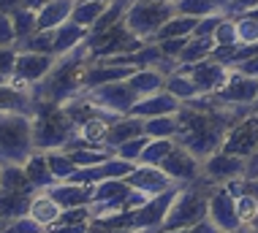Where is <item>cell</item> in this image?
I'll return each instance as SVG.
<instances>
[{"instance_id": "cell-53", "label": "cell", "mask_w": 258, "mask_h": 233, "mask_svg": "<svg viewBox=\"0 0 258 233\" xmlns=\"http://www.w3.org/2000/svg\"><path fill=\"white\" fill-rule=\"evenodd\" d=\"M19 6H22V0H0V11L3 14H14Z\"/></svg>"}, {"instance_id": "cell-5", "label": "cell", "mask_w": 258, "mask_h": 233, "mask_svg": "<svg viewBox=\"0 0 258 233\" xmlns=\"http://www.w3.org/2000/svg\"><path fill=\"white\" fill-rule=\"evenodd\" d=\"M174 3L171 0H131L122 22L128 30L142 41H155L158 30L174 17Z\"/></svg>"}, {"instance_id": "cell-54", "label": "cell", "mask_w": 258, "mask_h": 233, "mask_svg": "<svg viewBox=\"0 0 258 233\" xmlns=\"http://www.w3.org/2000/svg\"><path fill=\"white\" fill-rule=\"evenodd\" d=\"M46 3H49V0H22L25 9H33V11H38L41 6H46Z\"/></svg>"}, {"instance_id": "cell-51", "label": "cell", "mask_w": 258, "mask_h": 233, "mask_svg": "<svg viewBox=\"0 0 258 233\" xmlns=\"http://www.w3.org/2000/svg\"><path fill=\"white\" fill-rule=\"evenodd\" d=\"M245 179H258V146L253 149V154L247 158V166H245Z\"/></svg>"}, {"instance_id": "cell-7", "label": "cell", "mask_w": 258, "mask_h": 233, "mask_svg": "<svg viewBox=\"0 0 258 233\" xmlns=\"http://www.w3.org/2000/svg\"><path fill=\"white\" fill-rule=\"evenodd\" d=\"M90 101H93L98 109H103L106 114H114V117H125L131 114L134 103L139 98L134 95V90L128 87V79L125 82H111V84H101V87H93L85 93Z\"/></svg>"}, {"instance_id": "cell-31", "label": "cell", "mask_w": 258, "mask_h": 233, "mask_svg": "<svg viewBox=\"0 0 258 233\" xmlns=\"http://www.w3.org/2000/svg\"><path fill=\"white\" fill-rule=\"evenodd\" d=\"M199 25V17H182V14H174V17L158 30L155 41H166V38H190L193 30Z\"/></svg>"}, {"instance_id": "cell-33", "label": "cell", "mask_w": 258, "mask_h": 233, "mask_svg": "<svg viewBox=\"0 0 258 233\" xmlns=\"http://www.w3.org/2000/svg\"><path fill=\"white\" fill-rule=\"evenodd\" d=\"M11 19H14V30H17V46L38 30V11H33V9L19 6V9L11 14Z\"/></svg>"}, {"instance_id": "cell-30", "label": "cell", "mask_w": 258, "mask_h": 233, "mask_svg": "<svg viewBox=\"0 0 258 233\" xmlns=\"http://www.w3.org/2000/svg\"><path fill=\"white\" fill-rule=\"evenodd\" d=\"M106 6H109V0H76L74 11H71V22L90 30L101 19V14L106 11Z\"/></svg>"}, {"instance_id": "cell-40", "label": "cell", "mask_w": 258, "mask_h": 233, "mask_svg": "<svg viewBox=\"0 0 258 233\" xmlns=\"http://www.w3.org/2000/svg\"><path fill=\"white\" fill-rule=\"evenodd\" d=\"M236 22V35H239V44H258V22L247 14L231 17Z\"/></svg>"}, {"instance_id": "cell-29", "label": "cell", "mask_w": 258, "mask_h": 233, "mask_svg": "<svg viewBox=\"0 0 258 233\" xmlns=\"http://www.w3.org/2000/svg\"><path fill=\"white\" fill-rule=\"evenodd\" d=\"M215 46H218V44H215V38H201V35H190V38H187V44H185V49L179 52L177 62H179V65H193V62H201V60L212 57Z\"/></svg>"}, {"instance_id": "cell-24", "label": "cell", "mask_w": 258, "mask_h": 233, "mask_svg": "<svg viewBox=\"0 0 258 233\" xmlns=\"http://www.w3.org/2000/svg\"><path fill=\"white\" fill-rule=\"evenodd\" d=\"M25 174L27 179H30V185L38 190H49L52 185H57V179H54L52 168H49V160H46V152H33L30 158L25 160Z\"/></svg>"}, {"instance_id": "cell-55", "label": "cell", "mask_w": 258, "mask_h": 233, "mask_svg": "<svg viewBox=\"0 0 258 233\" xmlns=\"http://www.w3.org/2000/svg\"><path fill=\"white\" fill-rule=\"evenodd\" d=\"M212 3H215V9H218V11L223 14V9H226V6L231 3V0H212Z\"/></svg>"}, {"instance_id": "cell-14", "label": "cell", "mask_w": 258, "mask_h": 233, "mask_svg": "<svg viewBox=\"0 0 258 233\" xmlns=\"http://www.w3.org/2000/svg\"><path fill=\"white\" fill-rule=\"evenodd\" d=\"M207 217L218 225L220 233H234V230L242 228V220H239V214H236V198L223 185H218V187H215V193L209 195Z\"/></svg>"}, {"instance_id": "cell-6", "label": "cell", "mask_w": 258, "mask_h": 233, "mask_svg": "<svg viewBox=\"0 0 258 233\" xmlns=\"http://www.w3.org/2000/svg\"><path fill=\"white\" fill-rule=\"evenodd\" d=\"M85 44H87L90 57L93 60H106V57H114V54L136 52L144 41L136 38V35L128 30L125 22H117V25H111V27H106V30H101V33H87Z\"/></svg>"}, {"instance_id": "cell-1", "label": "cell", "mask_w": 258, "mask_h": 233, "mask_svg": "<svg viewBox=\"0 0 258 233\" xmlns=\"http://www.w3.org/2000/svg\"><path fill=\"white\" fill-rule=\"evenodd\" d=\"M93 62L90 57L87 44H82L79 49L62 54L54 62V68L41 79L36 87H30L33 101H49V103H66L71 98L85 93V70Z\"/></svg>"}, {"instance_id": "cell-58", "label": "cell", "mask_w": 258, "mask_h": 233, "mask_svg": "<svg viewBox=\"0 0 258 233\" xmlns=\"http://www.w3.org/2000/svg\"><path fill=\"white\" fill-rule=\"evenodd\" d=\"M11 82V76H6V73H0V84H9Z\"/></svg>"}, {"instance_id": "cell-63", "label": "cell", "mask_w": 258, "mask_h": 233, "mask_svg": "<svg viewBox=\"0 0 258 233\" xmlns=\"http://www.w3.org/2000/svg\"><path fill=\"white\" fill-rule=\"evenodd\" d=\"M44 233H46V230H44Z\"/></svg>"}, {"instance_id": "cell-25", "label": "cell", "mask_w": 258, "mask_h": 233, "mask_svg": "<svg viewBox=\"0 0 258 233\" xmlns=\"http://www.w3.org/2000/svg\"><path fill=\"white\" fill-rule=\"evenodd\" d=\"M76 0H49L38 9V30H57L62 22L71 19Z\"/></svg>"}, {"instance_id": "cell-2", "label": "cell", "mask_w": 258, "mask_h": 233, "mask_svg": "<svg viewBox=\"0 0 258 233\" xmlns=\"http://www.w3.org/2000/svg\"><path fill=\"white\" fill-rule=\"evenodd\" d=\"M30 119H33V146H36V152L62 149L79 133V128L71 122V117L66 114V109L60 103L36 101Z\"/></svg>"}, {"instance_id": "cell-45", "label": "cell", "mask_w": 258, "mask_h": 233, "mask_svg": "<svg viewBox=\"0 0 258 233\" xmlns=\"http://www.w3.org/2000/svg\"><path fill=\"white\" fill-rule=\"evenodd\" d=\"M223 14H209V17H201L196 30H193V35H201V38H215V30H218Z\"/></svg>"}, {"instance_id": "cell-39", "label": "cell", "mask_w": 258, "mask_h": 233, "mask_svg": "<svg viewBox=\"0 0 258 233\" xmlns=\"http://www.w3.org/2000/svg\"><path fill=\"white\" fill-rule=\"evenodd\" d=\"M150 144V136L144 133V136H136V138H131V141H125V144H120L114 149V154H120L122 160H131V163H139L142 160V152H144V146Z\"/></svg>"}, {"instance_id": "cell-26", "label": "cell", "mask_w": 258, "mask_h": 233, "mask_svg": "<svg viewBox=\"0 0 258 233\" xmlns=\"http://www.w3.org/2000/svg\"><path fill=\"white\" fill-rule=\"evenodd\" d=\"M87 33L82 25H76V22H62L57 30H54V54L57 57H62V54H68V52H74V49H79L82 44H85V38H87Z\"/></svg>"}, {"instance_id": "cell-18", "label": "cell", "mask_w": 258, "mask_h": 233, "mask_svg": "<svg viewBox=\"0 0 258 233\" xmlns=\"http://www.w3.org/2000/svg\"><path fill=\"white\" fill-rule=\"evenodd\" d=\"M134 70H136L134 65H114V62H106V60H93L85 70V93L93 87H101V84L125 82Z\"/></svg>"}, {"instance_id": "cell-4", "label": "cell", "mask_w": 258, "mask_h": 233, "mask_svg": "<svg viewBox=\"0 0 258 233\" xmlns=\"http://www.w3.org/2000/svg\"><path fill=\"white\" fill-rule=\"evenodd\" d=\"M33 146V119L30 114L3 111L0 114V166H22Z\"/></svg>"}, {"instance_id": "cell-3", "label": "cell", "mask_w": 258, "mask_h": 233, "mask_svg": "<svg viewBox=\"0 0 258 233\" xmlns=\"http://www.w3.org/2000/svg\"><path fill=\"white\" fill-rule=\"evenodd\" d=\"M215 182H209L204 174L199 176L193 185L179 187L177 198H174L169 214H166V222L160 230H177V228H190L201 220H207L209 211V195L215 193Z\"/></svg>"}, {"instance_id": "cell-46", "label": "cell", "mask_w": 258, "mask_h": 233, "mask_svg": "<svg viewBox=\"0 0 258 233\" xmlns=\"http://www.w3.org/2000/svg\"><path fill=\"white\" fill-rule=\"evenodd\" d=\"M17 46H0V73L14 76V65H17Z\"/></svg>"}, {"instance_id": "cell-21", "label": "cell", "mask_w": 258, "mask_h": 233, "mask_svg": "<svg viewBox=\"0 0 258 233\" xmlns=\"http://www.w3.org/2000/svg\"><path fill=\"white\" fill-rule=\"evenodd\" d=\"M33 198H36V193L0 187V217L9 222V220H17V217H22V214H30Z\"/></svg>"}, {"instance_id": "cell-17", "label": "cell", "mask_w": 258, "mask_h": 233, "mask_svg": "<svg viewBox=\"0 0 258 233\" xmlns=\"http://www.w3.org/2000/svg\"><path fill=\"white\" fill-rule=\"evenodd\" d=\"M182 109V101H177L171 93L160 90V93H152L147 98H139L131 109L134 117H142V119H150V117H166V114H179Z\"/></svg>"}, {"instance_id": "cell-49", "label": "cell", "mask_w": 258, "mask_h": 233, "mask_svg": "<svg viewBox=\"0 0 258 233\" xmlns=\"http://www.w3.org/2000/svg\"><path fill=\"white\" fill-rule=\"evenodd\" d=\"M90 225H66V222H54L46 228V233H87Z\"/></svg>"}, {"instance_id": "cell-36", "label": "cell", "mask_w": 258, "mask_h": 233, "mask_svg": "<svg viewBox=\"0 0 258 233\" xmlns=\"http://www.w3.org/2000/svg\"><path fill=\"white\" fill-rule=\"evenodd\" d=\"M46 160H49V168H52V174H54V179H57V182H68L76 174V168H79L62 149L46 152Z\"/></svg>"}, {"instance_id": "cell-15", "label": "cell", "mask_w": 258, "mask_h": 233, "mask_svg": "<svg viewBox=\"0 0 258 233\" xmlns=\"http://www.w3.org/2000/svg\"><path fill=\"white\" fill-rule=\"evenodd\" d=\"M125 182H128L134 190H139V193H144V195H160V193H166V190H171V187H179L160 166H144V163H139L134 171L125 176Z\"/></svg>"}, {"instance_id": "cell-8", "label": "cell", "mask_w": 258, "mask_h": 233, "mask_svg": "<svg viewBox=\"0 0 258 233\" xmlns=\"http://www.w3.org/2000/svg\"><path fill=\"white\" fill-rule=\"evenodd\" d=\"M179 187H171L160 195H150L147 201L139 209H134V230H144V233H160L166 222V214H169L174 198H177Z\"/></svg>"}, {"instance_id": "cell-61", "label": "cell", "mask_w": 258, "mask_h": 233, "mask_svg": "<svg viewBox=\"0 0 258 233\" xmlns=\"http://www.w3.org/2000/svg\"><path fill=\"white\" fill-rule=\"evenodd\" d=\"M253 111H255V114H258V98H255V103H253Z\"/></svg>"}, {"instance_id": "cell-28", "label": "cell", "mask_w": 258, "mask_h": 233, "mask_svg": "<svg viewBox=\"0 0 258 233\" xmlns=\"http://www.w3.org/2000/svg\"><path fill=\"white\" fill-rule=\"evenodd\" d=\"M60 214H62L60 203L54 201L46 190L36 193V198H33V203H30V217H36L44 228H49V225H54V222L60 220Z\"/></svg>"}, {"instance_id": "cell-19", "label": "cell", "mask_w": 258, "mask_h": 233, "mask_svg": "<svg viewBox=\"0 0 258 233\" xmlns=\"http://www.w3.org/2000/svg\"><path fill=\"white\" fill-rule=\"evenodd\" d=\"M136 136H144V119L134 117V114H125V117H117L109 122L103 144H106L109 149H117L120 144H125V141H131Z\"/></svg>"}, {"instance_id": "cell-9", "label": "cell", "mask_w": 258, "mask_h": 233, "mask_svg": "<svg viewBox=\"0 0 258 233\" xmlns=\"http://www.w3.org/2000/svg\"><path fill=\"white\" fill-rule=\"evenodd\" d=\"M54 62H57V54L22 52V49H19L17 65H14V76H11V84H17V87H22V90L36 87V84L54 68Z\"/></svg>"}, {"instance_id": "cell-23", "label": "cell", "mask_w": 258, "mask_h": 233, "mask_svg": "<svg viewBox=\"0 0 258 233\" xmlns=\"http://www.w3.org/2000/svg\"><path fill=\"white\" fill-rule=\"evenodd\" d=\"M33 101L30 90H22L17 84H0V114L3 111H17V114H33Z\"/></svg>"}, {"instance_id": "cell-47", "label": "cell", "mask_w": 258, "mask_h": 233, "mask_svg": "<svg viewBox=\"0 0 258 233\" xmlns=\"http://www.w3.org/2000/svg\"><path fill=\"white\" fill-rule=\"evenodd\" d=\"M158 44H160V49H163L166 57L177 60V57H179V52H182L185 44H187V38H166V41H158Z\"/></svg>"}, {"instance_id": "cell-59", "label": "cell", "mask_w": 258, "mask_h": 233, "mask_svg": "<svg viewBox=\"0 0 258 233\" xmlns=\"http://www.w3.org/2000/svg\"><path fill=\"white\" fill-rule=\"evenodd\" d=\"M160 233H187V228H177V230H160Z\"/></svg>"}, {"instance_id": "cell-42", "label": "cell", "mask_w": 258, "mask_h": 233, "mask_svg": "<svg viewBox=\"0 0 258 233\" xmlns=\"http://www.w3.org/2000/svg\"><path fill=\"white\" fill-rule=\"evenodd\" d=\"M215 44L218 46H231V44H239V35H236V22L231 17H223L218 30H215Z\"/></svg>"}, {"instance_id": "cell-16", "label": "cell", "mask_w": 258, "mask_h": 233, "mask_svg": "<svg viewBox=\"0 0 258 233\" xmlns=\"http://www.w3.org/2000/svg\"><path fill=\"white\" fill-rule=\"evenodd\" d=\"M179 68H182L185 73H190V79L196 82V87L201 90V95H215L223 84H226L228 73H231L223 62L212 60V57H207L201 62H193V65H179Z\"/></svg>"}, {"instance_id": "cell-11", "label": "cell", "mask_w": 258, "mask_h": 233, "mask_svg": "<svg viewBox=\"0 0 258 233\" xmlns=\"http://www.w3.org/2000/svg\"><path fill=\"white\" fill-rule=\"evenodd\" d=\"M245 166H247L245 158L231 154L226 149H218L215 154H209L207 160H201V174L209 182H215V185H228V182L245 176Z\"/></svg>"}, {"instance_id": "cell-50", "label": "cell", "mask_w": 258, "mask_h": 233, "mask_svg": "<svg viewBox=\"0 0 258 233\" xmlns=\"http://www.w3.org/2000/svg\"><path fill=\"white\" fill-rule=\"evenodd\" d=\"M187 233H220V230H218V225H215V222L207 217V220L190 225V228H187Z\"/></svg>"}, {"instance_id": "cell-60", "label": "cell", "mask_w": 258, "mask_h": 233, "mask_svg": "<svg viewBox=\"0 0 258 233\" xmlns=\"http://www.w3.org/2000/svg\"><path fill=\"white\" fill-rule=\"evenodd\" d=\"M3 230H6V220L0 217V233H3Z\"/></svg>"}, {"instance_id": "cell-62", "label": "cell", "mask_w": 258, "mask_h": 233, "mask_svg": "<svg viewBox=\"0 0 258 233\" xmlns=\"http://www.w3.org/2000/svg\"><path fill=\"white\" fill-rule=\"evenodd\" d=\"M253 233H255V230H253Z\"/></svg>"}, {"instance_id": "cell-57", "label": "cell", "mask_w": 258, "mask_h": 233, "mask_svg": "<svg viewBox=\"0 0 258 233\" xmlns=\"http://www.w3.org/2000/svg\"><path fill=\"white\" fill-rule=\"evenodd\" d=\"M245 14H247V17H253L255 22H258V6H255V9H250V11H245Z\"/></svg>"}, {"instance_id": "cell-27", "label": "cell", "mask_w": 258, "mask_h": 233, "mask_svg": "<svg viewBox=\"0 0 258 233\" xmlns=\"http://www.w3.org/2000/svg\"><path fill=\"white\" fill-rule=\"evenodd\" d=\"M163 90L166 93H171L177 101H193V98H199L201 95V90L196 87V82L190 79V73H185L182 68H177V70H171L169 76H166V84H163Z\"/></svg>"}, {"instance_id": "cell-34", "label": "cell", "mask_w": 258, "mask_h": 233, "mask_svg": "<svg viewBox=\"0 0 258 233\" xmlns=\"http://www.w3.org/2000/svg\"><path fill=\"white\" fill-rule=\"evenodd\" d=\"M0 187L6 190H25V193H38L30 185L25 174V166H0Z\"/></svg>"}, {"instance_id": "cell-41", "label": "cell", "mask_w": 258, "mask_h": 233, "mask_svg": "<svg viewBox=\"0 0 258 233\" xmlns=\"http://www.w3.org/2000/svg\"><path fill=\"white\" fill-rule=\"evenodd\" d=\"M44 230H46V228L36 220V217L22 214V217H17V220H9V222H6V230H3V233H44Z\"/></svg>"}, {"instance_id": "cell-10", "label": "cell", "mask_w": 258, "mask_h": 233, "mask_svg": "<svg viewBox=\"0 0 258 233\" xmlns=\"http://www.w3.org/2000/svg\"><path fill=\"white\" fill-rule=\"evenodd\" d=\"M215 98H218L220 103H226V106H236V109H250L253 111V103L258 98V79L234 68L231 73H228L226 84L215 93Z\"/></svg>"}, {"instance_id": "cell-56", "label": "cell", "mask_w": 258, "mask_h": 233, "mask_svg": "<svg viewBox=\"0 0 258 233\" xmlns=\"http://www.w3.org/2000/svg\"><path fill=\"white\" fill-rule=\"evenodd\" d=\"M247 228H250V230H255V233H258V214L253 217V220H250V225H247Z\"/></svg>"}, {"instance_id": "cell-20", "label": "cell", "mask_w": 258, "mask_h": 233, "mask_svg": "<svg viewBox=\"0 0 258 233\" xmlns=\"http://www.w3.org/2000/svg\"><path fill=\"white\" fill-rule=\"evenodd\" d=\"M46 193L60 203V209H76V206H90L93 201V187L90 185H76V182H57Z\"/></svg>"}, {"instance_id": "cell-44", "label": "cell", "mask_w": 258, "mask_h": 233, "mask_svg": "<svg viewBox=\"0 0 258 233\" xmlns=\"http://www.w3.org/2000/svg\"><path fill=\"white\" fill-rule=\"evenodd\" d=\"M0 46H17V30H14L11 14L0 11Z\"/></svg>"}, {"instance_id": "cell-13", "label": "cell", "mask_w": 258, "mask_h": 233, "mask_svg": "<svg viewBox=\"0 0 258 233\" xmlns=\"http://www.w3.org/2000/svg\"><path fill=\"white\" fill-rule=\"evenodd\" d=\"M160 168H163L179 187L193 185L201 176V160L190 149H185L182 144H174V149L169 152V158L160 163Z\"/></svg>"}, {"instance_id": "cell-32", "label": "cell", "mask_w": 258, "mask_h": 233, "mask_svg": "<svg viewBox=\"0 0 258 233\" xmlns=\"http://www.w3.org/2000/svg\"><path fill=\"white\" fill-rule=\"evenodd\" d=\"M144 133H147L150 138H177L179 119H177V114L150 117V119H144Z\"/></svg>"}, {"instance_id": "cell-22", "label": "cell", "mask_w": 258, "mask_h": 233, "mask_svg": "<svg viewBox=\"0 0 258 233\" xmlns=\"http://www.w3.org/2000/svg\"><path fill=\"white\" fill-rule=\"evenodd\" d=\"M166 84V73L158 68H136L128 76V87L134 90L136 98H147L152 93H160Z\"/></svg>"}, {"instance_id": "cell-37", "label": "cell", "mask_w": 258, "mask_h": 233, "mask_svg": "<svg viewBox=\"0 0 258 233\" xmlns=\"http://www.w3.org/2000/svg\"><path fill=\"white\" fill-rule=\"evenodd\" d=\"M174 3V11L182 14V17H209V14H220L215 9L212 0H171Z\"/></svg>"}, {"instance_id": "cell-52", "label": "cell", "mask_w": 258, "mask_h": 233, "mask_svg": "<svg viewBox=\"0 0 258 233\" xmlns=\"http://www.w3.org/2000/svg\"><path fill=\"white\" fill-rule=\"evenodd\" d=\"M236 70H242V73H247V76H255V79H258V54H253L250 60H245L239 68H236Z\"/></svg>"}, {"instance_id": "cell-35", "label": "cell", "mask_w": 258, "mask_h": 233, "mask_svg": "<svg viewBox=\"0 0 258 233\" xmlns=\"http://www.w3.org/2000/svg\"><path fill=\"white\" fill-rule=\"evenodd\" d=\"M174 144H177L174 138H150V144L144 146L142 160H139V163H144V166H160L166 158H169V152L174 149Z\"/></svg>"}, {"instance_id": "cell-48", "label": "cell", "mask_w": 258, "mask_h": 233, "mask_svg": "<svg viewBox=\"0 0 258 233\" xmlns=\"http://www.w3.org/2000/svg\"><path fill=\"white\" fill-rule=\"evenodd\" d=\"M255 6H258V0H231V3L223 9V17H239V14L255 9Z\"/></svg>"}, {"instance_id": "cell-12", "label": "cell", "mask_w": 258, "mask_h": 233, "mask_svg": "<svg viewBox=\"0 0 258 233\" xmlns=\"http://www.w3.org/2000/svg\"><path fill=\"white\" fill-rule=\"evenodd\" d=\"M255 146H258V114L253 111V114L242 117L239 122H234L231 128H228L220 149H226L231 154H239V158L247 160Z\"/></svg>"}, {"instance_id": "cell-38", "label": "cell", "mask_w": 258, "mask_h": 233, "mask_svg": "<svg viewBox=\"0 0 258 233\" xmlns=\"http://www.w3.org/2000/svg\"><path fill=\"white\" fill-rule=\"evenodd\" d=\"M17 49L22 52H44V54H54V30H36L30 38H25Z\"/></svg>"}, {"instance_id": "cell-43", "label": "cell", "mask_w": 258, "mask_h": 233, "mask_svg": "<svg viewBox=\"0 0 258 233\" xmlns=\"http://www.w3.org/2000/svg\"><path fill=\"white\" fill-rule=\"evenodd\" d=\"M236 214H239L242 225H250V220L258 214V198H253V195H247V193L236 195Z\"/></svg>"}]
</instances>
